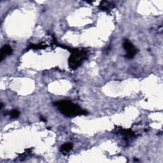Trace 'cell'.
<instances>
[{
    "instance_id": "obj_1",
    "label": "cell",
    "mask_w": 163,
    "mask_h": 163,
    "mask_svg": "<svg viewBox=\"0 0 163 163\" xmlns=\"http://www.w3.org/2000/svg\"><path fill=\"white\" fill-rule=\"evenodd\" d=\"M61 113L66 117H71L87 114V112L82 109L80 106L70 100H61L54 103Z\"/></svg>"
},
{
    "instance_id": "obj_4",
    "label": "cell",
    "mask_w": 163,
    "mask_h": 163,
    "mask_svg": "<svg viewBox=\"0 0 163 163\" xmlns=\"http://www.w3.org/2000/svg\"><path fill=\"white\" fill-rule=\"evenodd\" d=\"M115 5L112 2L108 1H103L100 3L99 5V8L103 11H110L114 8Z\"/></svg>"
},
{
    "instance_id": "obj_3",
    "label": "cell",
    "mask_w": 163,
    "mask_h": 163,
    "mask_svg": "<svg viewBox=\"0 0 163 163\" xmlns=\"http://www.w3.org/2000/svg\"><path fill=\"white\" fill-rule=\"evenodd\" d=\"M123 47L126 51V54L125 56L128 59L133 58L138 52V50L135 48L133 44H132V43L128 40L124 41L123 43Z\"/></svg>"
},
{
    "instance_id": "obj_11",
    "label": "cell",
    "mask_w": 163,
    "mask_h": 163,
    "mask_svg": "<svg viewBox=\"0 0 163 163\" xmlns=\"http://www.w3.org/2000/svg\"><path fill=\"white\" fill-rule=\"evenodd\" d=\"M3 108V103H1V110Z\"/></svg>"
},
{
    "instance_id": "obj_2",
    "label": "cell",
    "mask_w": 163,
    "mask_h": 163,
    "mask_svg": "<svg viewBox=\"0 0 163 163\" xmlns=\"http://www.w3.org/2000/svg\"><path fill=\"white\" fill-rule=\"evenodd\" d=\"M71 55L68 59L69 66L72 70H76L87 59L88 51L82 49H71Z\"/></svg>"
},
{
    "instance_id": "obj_7",
    "label": "cell",
    "mask_w": 163,
    "mask_h": 163,
    "mask_svg": "<svg viewBox=\"0 0 163 163\" xmlns=\"http://www.w3.org/2000/svg\"><path fill=\"white\" fill-rule=\"evenodd\" d=\"M73 147H74L73 143H67L62 145L61 147L60 150L62 153H64L65 154V153H68L72 149H73Z\"/></svg>"
},
{
    "instance_id": "obj_5",
    "label": "cell",
    "mask_w": 163,
    "mask_h": 163,
    "mask_svg": "<svg viewBox=\"0 0 163 163\" xmlns=\"http://www.w3.org/2000/svg\"><path fill=\"white\" fill-rule=\"evenodd\" d=\"M117 132L121 133L122 135H123L124 137V140H126L135 137L134 133L133 131H131V129H123V128H121L118 129V131H117Z\"/></svg>"
},
{
    "instance_id": "obj_8",
    "label": "cell",
    "mask_w": 163,
    "mask_h": 163,
    "mask_svg": "<svg viewBox=\"0 0 163 163\" xmlns=\"http://www.w3.org/2000/svg\"><path fill=\"white\" fill-rule=\"evenodd\" d=\"M30 49H34V50H37V49H43L45 47H47L45 45H43L42 44H38V45H31L29 47Z\"/></svg>"
},
{
    "instance_id": "obj_6",
    "label": "cell",
    "mask_w": 163,
    "mask_h": 163,
    "mask_svg": "<svg viewBox=\"0 0 163 163\" xmlns=\"http://www.w3.org/2000/svg\"><path fill=\"white\" fill-rule=\"evenodd\" d=\"M13 52V50L10 45H4L2 49V53H1V61H2L6 56L11 55Z\"/></svg>"
},
{
    "instance_id": "obj_9",
    "label": "cell",
    "mask_w": 163,
    "mask_h": 163,
    "mask_svg": "<svg viewBox=\"0 0 163 163\" xmlns=\"http://www.w3.org/2000/svg\"><path fill=\"white\" fill-rule=\"evenodd\" d=\"M20 112L19 110H17V109H14L12 110L10 112V115L12 117V118H17L19 116Z\"/></svg>"
},
{
    "instance_id": "obj_10",
    "label": "cell",
    "mask_w": 163,
    "mask_h": 163,
    "mask_svg": "<svg viewBox=\"0 0 163 163\" xmlns=\"http://www.w3.org/2000/svg\"><path fill=\"white\" fill-rule=\"evenodd\" d=\"M40 120H41L42 121H43V122H47V119H45V118H44V117H42V116L40 117Z\"/></svg>"
}]
</instances>
